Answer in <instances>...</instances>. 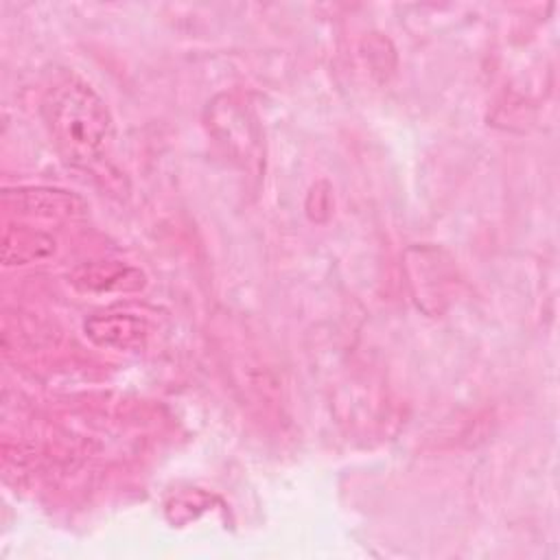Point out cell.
Here are the masks:
<instances>
[{"label": "cell", "instance_id": "7a4b0ae2", "mask_svg": "<svg viewBox=\"0 0 560 560\" xmlns=\"http://www.w3.org/2000/svg\"><path fill=\"white\" fill-rule=\"evenodd\" d=\"M85 332L101 346H131L142 337V324L127 315L92 317L85 324Z\"/></svg>", "mask_w": 560, "mask_h": 560}, {"label": "cell", "instance_id": "6da1fadb", "mask_svg": "<svg viewBox=\"0 0 560 560\" xmlns=\"http://www.w3.org/2000/svg\"><path fill=\"white\" fill-rule=\"evenodd\" d=\"M42 114L66 160L88 164L103 153L112 118L101 96L88 83L72 77L55 83L44 96Z\"/></svg>", "mask_w": 560, "mask_h": 560}]
</instances>
